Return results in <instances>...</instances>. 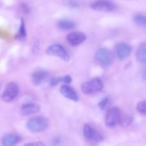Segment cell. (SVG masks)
<instances>
[{
  "label": "cell",
  "instance_id": "obj_1",
  "mask_svg": "<svg viewBox=\"0 0 146 146\" xmlns=\"http://www.w3.org/2000/svg\"><path fill=\"white\" fill-rule=\"evenodd\" d=\"M49 125L48 119L42 116H36L29 120L27 123V128L30 132L41 133L45 131Z\"/></svg>",
  "mask_w": 146,
  "mask_h": 146
},
{
  "label": "cell",
  "instance_id": "obj_2",
  "mask_svg": "<svg viewBox=\"0 0 146 146\" xmlns=\"http://www.w3.org/2000/svg\"><path fill=\"white\" fill-rule=\"evenodd\" d=\"M104 83L101 78H96L82 84L81 88L84 94L91 95L101 91L104 88Z\"/></svg>",
  "mask_w": 146,
  "mask_h": 146
},
{
  "label": "cell",
  "instance_id": "obj_3",
  "mask_svg": "<svg viewBox=\"0 0 146 146\" xmlns=\"http://www.w3.org/2000/svg\"><path fill=\"white\" fill-rule=\"evenodd\" d=\"M46 54L50 56H54L58 58H61L66 62H68L70 61V56L66 50L65 49L63 46L60 44H53L48 46L46 51Z\"/></svg>",
  "mask_w": 146,
  "mask_h": 146
},
{
  "label": "cell",
  "instance_id": "obj_4",
  "mask_svg": "<svg viewBox=\"0 0 146 146\" xmlns=\"http://www.w3.org/2000/svg\"><path fill=\"white\" fill-rule=\"evenodd\" d=\"M19 88L16 83H8L3 91L1 98L4 102H11L17 98L19 94Z\"/></svg>",
  "mask_w": 146,
  "mask_h": 146
},
{
  "label": "cell",
  "instance_id": "obj_5",
  "mask_svg": "<svg viewBox=\"0 0 146 146\" xmlns=\"http://www.w3.org/2000/svg\"><path fill=\"white\" fill-rule=\"evenodd\" d=\"M121 113L118 107H113L107 111L106 115V125L110 128H113L118 125L121 119Z\"/></svg>",
  "mask_w": 146,
  "mask_h": 146
},
{
  "label": "cell",
  "instance_id": "obj_6",
  "mask_svg": "<svg viewBox=\"0 0 146 146\" xmlns=\"http://www.w3.org/2000/svg\"><path fill=\"white\" fill-rule=\"evenodd\" d=\"M91 7L95 11L104 12H111L117 8L115 3L110 0H96L91 3Z\"/></svg>",
  "mask_w": 146,
  "mask_h": 146
},
{
  "label": "cell",
  "instance_id": "obj_7",
  "mask_svg": "<svg viewBox=\"0 0 146 146\" xmlns=\"http://www.w3.org/2000/svg\"><path fill=\"white\" fill-rule=\"evenodd\" d=\"M96 59L105 66H108L113 62V54L106 48H100L96 53Z\"/></svg>",
  "mask_w": 146,
  "mask_h": 146
},
{
  "label": "cell",
  "instance_id": "obj_8",
  "mask_svg": "<svg viewBox=\"0 0 146 146\" xmlns=\"http://www.w3.org/2000/svg\"><path fill=\"white\" fill-rule=\"evenodd\" d=\"M84 136L87 139L94 141V142L99 143L104 140V137L102 136V135L89 124H86L84 125Z\"/></svg>",
  "mask_w": 146,
  "mask_h": 146
},
{
  "label": "cell",
  "instance_id": "obj_9",
  "mask_svg": "<svg viewBox=\"0 0 146 146\" xmlns=\"http://www.w3.org/2000/svg\"><path fill=\"white\" fill-rule=\"evenodd\" d=\"M86 39V36L81 31H72L67 35V41L71 46H76Z\"/></svg>",
  "mask_w": 146,
  "mask_h": 146
},
{
  "label": "cell",
  "instance_id": "obj_10",
  "mask_svg": "<svg viewBox=\"0 0 146 146\" xmlns=\"http://www.w3.org/2000/svg\"><path fill=\"white\" fill-rule=\"evenodd\" d=\"M40 109H41V106L36 103H27L21 106L20 111H21V115H29L39 112Z\"/></svg>",
  "mask_w": 146,
  "mask_h": 146
},
{
  "label": "cell",
  "instance_id": "obj_11",
  "mask_svg": "<svg viewBox=\"0 0 146 146\" xmlns=\"http://www.w3.org/2000/svg\"><path fill=\"white\" fill-rule=\"evenodd\" d=\"M60 92L65 98L71 101H77L78 100V96L77 93L71 86L66 84L62 85L60 87Z\"/></svg>",
  "mask_w": 146,
  "mask_h": 146
},
{
  "label": "cell",
  "instance_id": "obj_12",
  "mask_svg": "<svg viewBox=\"0 0 146 146\" xmlns=\"http://www.w3.org/2000/svg\"><path fill=\"white\" fill-rule=\"evenodd\" d=\"M131 47L125 43H120L116 46V54L120 59H125L131 54Z\"/></svg>",
  "mask_w": 146,
  "mask_h": 146
},
{
  "label": "cell",
  "instance_id": "obj_13",
  "mask_svg": "<svg viewBox=\"0 0 146 146\" xmlns=\"http://www.w3.org/2000/svg\"><path fill=\"white\" fill-rule=\"evenodd\" d=\"M48 76V73L43 70L35 71L31 75V81L34 85L38 86L46 81Z\"/></svg>",
  "mask_w": 146,
  "mask_h": 146
},
{
  "label": "cell",
  "instance_id": "obj_14",
  "mask_svg": "<svg viewBox=\"0 0 146 146\" xmlns=\"http://www.w3.org/2000/svg\"><path fill=\"white\" fill-rule=\"evenodd\" d=\"M21 141L20 136L14 134H7L2 138L3 146H16Z\"/></svg>",
  "mask_w": 146,
  "mask_h": 146
},
{
  "label": "cell",
  "instance_id": "obj_15",
  "mask_svg": "<svg viewBox=\"0 0 146 146\" xmlns=\"http://www.w3.org/2000/svg\"><path fill=\"white\" fill-rule=\"evenodd\" d=\"M137 58L138 61L141 63H145L146 61V45L145 43H143L140 45L137 50Z\"/></svg>",
  "mask_w": 146,
  "mask_h": 146
},
{
  "label": "cell",
  "instance_id": "obj_16",
  "mask_svg": "<svg viewBox=\"0 0 146 146\" xmlns=\"http://www.w3.org/2000/svg\"><path fill=\"white\" fill-rule=\"evenodd\" d=\"M71 81H72V78L70 76H65L63 77H55V78H52L50 80V85L51 86H55L61 82L69 84L71 82Z\"/></svg>",
  "mask_w": 146,
  "mask_h": 146
},
{
  "label": "cell",
  "instance_id": "obj_17",
  "mask_svg": "<svg viewBox=\"0 0 146 146\" xmlns=\"http://www.w3.org/2000/svg\"><path fill=\"white\" fill-rule=\"evenodd\" d=\"M58 28L62 30H70L76 27L75 23L69 20H61L57 24Z\"/></svg>",
  "mask_w": 146,
  "mask_h": 146
},
{
  "label": "cell",
  "instance_id": "obj_18",
  "mask_svg": "<svg viewBox=\"0 0 146 146\" xmlns=\"http://www.w3.org/2000/svg\"><path fill=\"white\" fill-rule=\"evenodd\" d=\"M20 22L21 23H20L19 29L18 33H17V38L19 40H24L27 37V31H26L25 23H24V19L21 18Z\"/></svg>",
  "mask_w": 146,
  "mask_h": 146
},
{
  "label": "cell",
  "instance_id": "obj_19",
  "mask_svg": "<svg viewBox=\"0 0 146 146\" xmlns=\"http://www.w3.org/2000/svg\"><path fill=\"white\" fill-rule=\"evenodd\" d=\"M131 122H132V117L131 115H128V114H125L123 115H121V119H120V122L121 125L124 127H127L128 125H131Z\"/></svg>",
  "mask_w": 146,
  "mask_h": 146
},
{
  "label": "cell",
  "instance_id": "obj_20",
  "mask_svg": "<svg viewBox=\"0 0 146 146\" xmlns=\"http://www.w3.org/2000/svg\"><path fill=\"white\" fill-rule=\"evenodd\" d=\"M134 21L138 25L141 26V27H145L146 24L145 17L143 14H137L134 17Z\"/></svg>",
  "mask_w": 146,
  "mask_h": 146
},
{
  "label": "cell",
  "instance_id": "obj_21",
  "mask_svg": "<svg viewBox=\"0 0 146 146\" xmlns=\"http://www.w3.org/2000/svg\"><path fill=\"white\" fill-rule=\"evenodd\" d=\"M137 110L140 113L145 115L146 113V104L145 101L138 103V105H137Z\"/></svg>",
  "mask_w": 146,
  "mask_h": 146
},
{
  "label": "cell",
  "instance_id": "obj_22",
  "mask_svg": "<svg viewBox=\"0 0 146 146\" xmlns=\"http://www.w3.org/2000/svg\"><path fill=\"white\" fill-rule=\"evenodd\" d=\"M108 101H109L108 98H104V99L98 104V107H99L101 110H104V108H106V106H107V104H108Z\"/></svg>",
  "mask_w": 146,
  "mask_h": 146
},
{
  "label": "cell",
  "instance_id": "obj_23",
  "mask_svg": "<svg viewBox=\"0 0 146 146\" xmlns=\"http://www.w3.org/2000/svg\"><path fill=\"white\" fill-rule=\"evenodd\" d=\"M24 146H45V144L41 141H36V142L28 143L24 144Z\"/></svg>",
  "mask_w": 146,
  "mask_h": 146
},
{
  "label": "cell",
  "instance_id": "obj_24",
  "mask_svg": "<svg viewBox=\"0 0 146 146\" xmlns=\"http://www.w3.org/2000/svg\"><path fill=\"white\" fill-rule=\"evenodd\" d=\"M68 5L71 7H73V8H76V7H78L79 4H78V3L77 1H74V0H70L68 1Z\"/></svg>",
  "mask_w": 146,
  "mask_h": 146
},
{
  "label": "cell",
  "instance_id": "obj_25",
  "mask_svg": "<svg viewBox=\"0 0 146 146\" xmlns=\"http://www.w3.org/2000/svg\"><path fill=\"white\" fill-rule=\"evenodd\" d=\"M21 9H22V11H24L25 14H28V13H29L30 9L27 4H22V5H21Z\"/></svg>",
  "mask_w": 146,
  "mask_h": 146
}]
</instances>
